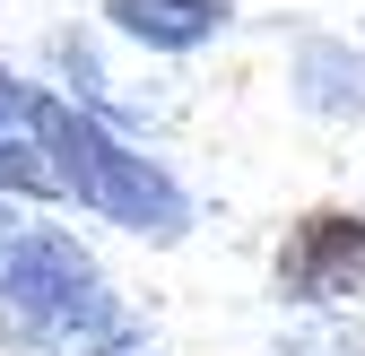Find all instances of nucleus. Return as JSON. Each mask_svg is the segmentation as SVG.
<instances>
[{
    "instance_id": "5",
    "label": "nucleus",
    "mask_w": 365,
    "mask_h": 356,
    "mask_svg": "<svg viewBox=\"0 0 365 356\" xmlns=\"http://www.w3.org/2000/svg\"><path fill=\"white\" fill-rule=\"evenodd\" d=\"M287 87H296V105L322 113V122L365 113V43H348V35H304L296 61H287Z\"/></svg>"
},
{
    "instance_id": "1",
    "label": "nucleus",
    "mask_w": 365,
    "mask_h": 356,
    "mask_svg": "<svg viewBox=\"0 0 365 356\" xmlns=\"http://www.w3.org/2000/svg\"><path fill=\"white\" fill-rule=\"evenodd\" d=\"M35 148L61 165L70 200L96 209L105 226L140 235V244H182L192 235V192H182L148 148H130L105 113H87L78 96H61V87H43V105H35Z\"/></svg>"
},
{
    "instance_id": "7",
    "label": "nucleus",
    "mask_w": 365,
    "mask_h": 356,
    "mask_svg": "<svg viewBox=\"0 0 365 356\" xmlns=\"http://www.w3.org/2000/svg\"><path fill=\"white\" fill-rule=\"evenodd\" d=\"M35 105H43V87L0 61V130H9V140H35Z\"/></svg>"
},
{
    "instance_id": "3",
    "label": "nucleus",
    "mask_w": 365,
    "mask_h": 356,
    "mask_svg": "<svg viewBox=\"0 0 365 356\" xmlns=\"http://www.w3.org/2000/svg\"><path fill=\"white\" fill-rule=\"evenodd\" d=\"M269 287H279V304H296V313H313V322H322L331 304L365 295V217L356 209H304L279 235Z\"/></svg>"
},
{
    "instance_id": "8",
    "label": "nucleus",
    "mask_w": 365,
    "mask_h": 356,
    "mask_svg": "<svg viewBox=\"0 0 365 356\" xmlns=\"http://www.w3.org/2000/svg\"><path fill=\"white\" fill-rule=\"evenodd\" d=\"M18 235H26V217L9 209V192H0V244H18Z\"/></svg>"
},
{
    "instance_id": "2",
    "label": "nucleus",
    "mask_w": 365,
    "mask_h": 356,
    "mask_svg": "<svg viewBox=\"0 0 365 356\" xmlns=\"http://www.w3.org/2000/svg\"><path fill=\"white\" fill-rule=\"evenodd\" d=\"M0 322L43 356H105L130 347V313L105 287V270L87 261L70 226H35L18 244H0Z\"/></svg>"
},
{
    "instance_id": "6",
    "label": "nucleus",
    "mask_w": 365,
    "mask_h": 356,
    "mask_svg": "<svg viewBox=\"0 0 365 356\" xmlns=\"http://www.w3.org/2000/svg\"><path fill=\"white\" fill-rule=\"evenodd\" d=\"M269 356H365V330H348V322L322 313V322H304L287 347H269Z\"/></svg>"
},
{
    "instance_id": "4",
    "label": "nucleus",
    "mask_w": 365,
    "mask_h": 356,
    "mask_svg": "<svg viewBox=\"0 0 365 356\" xmlns=\"http://www.w3.org/2000/svg\"><path fill=\"white\" fill-rule=\"evenodd\" d=\"M96 18L148 53H200L235 26V0H96Z\"/></svg>"
}]
</instances>
